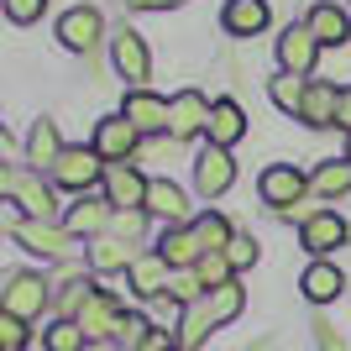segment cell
Instances as JSON below:
<instances>
[{
    "label": "cell",
    "instance_id": "6da1fadb",
    "mask_svg": "<svg viewBox=\"0 0 351 351\" xmlns=\"http://www.w3.org/2000/svg\"><path fill=\"white\" fill-rule=\"evenodd\" d=\"M11 236L27 252H37L43 263H69V252H73V231H69V226H53V220H21V215H16Z\"/></svg>",
    "mask_w": 351,
    "mask_h": 351
},
{
    "label": "cell",
    "instance_id": "7a4b0ae2",
    "mask_svg": "<svg viewBox=\"0 0 351 351\" xmlns=\"http://www.w3.org/2000/svg\"><path fill=\"white\" fill-rule=\"evenodd\" d=\"M0 189L11 194V205L27 210V220H53V215H58V199H53V189H47L37 173H27V168H5Z\"/></svg>",
    "mask_w": 351,
    "mask_h": 351
},
{
    "label": "cell",
    "instance_id": "3957f363",
    "mask_svg": "<svg viewBox=\"0 0 351 351\" xmlns=\"http://www.w3.org/2000/svg\"><path fill=\"white\" fill-rule=\"evenodd\" d=\"M105 168H110V162H105L95 147H63V158L53 162V178H58L63 189H73V194H89L105 178Z\"/></svg>",
    "mask_w": 351,
    "mask_h": 351
},
{
    "label": "cell",
    "instance_id": "277c9868",
    "mask_svg": "<svg viewBox=\"0 0 351 351\" xmlns=\"http://www.w3.org/2000/svg\"><path fill=\"white\" fill-rule=\"evenodd\" d=\"M73 320L84 325V336H89V341H116L121 320H126V304H121V293L95 289L84 304H79V315H73Z\"/></svg>",
    "mask_w": 351,
    "mask_h": 351
},
{
    "label": "cell",
    "instance_id": "5b68a950",
    "mask_svg": "<svg viewBox=\"0 0 351 351\" xmlns=\"http://www.w3.org/2000/svg\"><path fill=\"white\" fill-rule=\"evenodd\" d=\"M5 315H16V320H37L47 304H53V283L43 278V273H11V289H5Z\"/></svg>",
    "mask_w": 351,
    "mask_h": 351
},
{
    "label": "cell",
    "instance_id": "8992f818",
    "mask_svg": "<svg viewBox=\"0 0 351 351\" xmlns=\"http://www.w3.org/2000/svg\"><path fill=\"white\" fill-rule=\"evenodd\" d=\"M257 189H263V199L273 210H293L299 199H304V189H309V178L293 168V162H273L263 178H257Z\"/></svg>",
    "mask_w": 351,
    "mask_h": 351
},
{
    "label": "cell",
    "instance_id": "52a82bcc",
    "mask_svg": "<svg viewBox=\"0 0 351 351\" xmlns=\"http://www.w3.org/2000/svg\"><path fill=\"white\" fill-rule=\"evenodd\" d=\"M236 184V162L226 147H205L199 152V162H194V189L205 194V199H220V194Z\"/></svg>",
    "mask_w": 351,
    "mask_h": 351
},
{
    "label": "cell",
    "instance_id": "ba28073f",
    "mask_svg": "<svg viewBox=\"0 0 351 351\" xmlns=\"http://www.w3.org/2000/svg\"><path fill=\"white\" fill-rule=\"evenodd\" d=\"M100 32H105V16L95 11V5H73L58 21V43L69 47V53H89V47L100 43Z\"/></svg>",
    "mask_w": 351,
    "mask_h": 351
},
{
    "label": "cell",
    "instance_id": "9c48e42d",
    "mask_svg": "<svg viewBox=\"0 0 351 351\" xmlns=\"http://www.w3.org/2000/svg\"><path fill=\"white\" fill-rule=\"evenodd\" d=\"M315 58H320V37L309 27H289L278 37V63H283V73H299V79H309L315 73Z\"/></svg>",
    "mask_w": 351,
    "mask_h": 351
},
{
    "label": "cell",
    "instance_id": "30bf717a",
    "mask_svg": "<svg viewBox=\"0 0 351 351\" xmlns=\"http://www.w3.org/2000/svg\"><path fill=\"white\" fill-rule=\"evenodd\" d=\"M121 116L132 121L142 136L152 132H168V116H173V100H158V95H147V89H132L126 100H121Z\"/></svg>",
    "mask_w": 351,
    "mask_h": 351
},
{
    "label": "cell",
    "instance_id": "8fae6325",
    "mask_svg": "<svg viewBox=\"0 0 351 351\" xmlns=\"http://www.w3.org/2000/svg\"><path fill=\"white\" fill-rule=\"evenodd\" d=\"M147 189H152V178H142L132 162H110V168H105V194H110L116 210H142Z\"/></svg>",
    "mask_w": 351,
    "mask_h": 351
},
{
    "label": "cell",
    "instance_id": "7c38bea8",
    "mask_svg": "<svg viewBox=\"0 0 351 351\" xmlns=\"http://www.w3.org/2000/svg\"><path fill=\"white\" fill-rule=\"evenodd\" d=\"M110 58H116L121 79H132V84H142L147 73H152V53H147L142 32H132V27H121L116 37H110Z\"/></svg>",
    "mask_w": 351,
    "mask_h": 351
},
{
    "label": "cell",
    "instance_id": "4fadbf2b",
    "mask_svg": "<svg viewBox=\"0 0 351 351\" xmlns=\"http://www.w3.org/2000/svg\"><path fill=\"white\" fill-rule=\"evenodd\" d=\"M136 142H142V132H136L126 116H105L100 126H95V152H100L105 162H126L136 152Z\"/></svg>",
    "mask_w": 351,
    "mask_h": 351
},
{
    "label": "cell",
    "instance_id": "5bb4252c",
    "mask_svg": "<svg viewBox=\"0 0 351 351\" xmlns=\"http://www.w3.org/2000/svg\"><path fill=\"white\" fill-rule=\"evenodd\" d=\"M158 252L168 257V267H178V273H189V267H199V257H205V241H199V231L189 226H168V231L158 236Z\"/></svg>",
    "mask_w": 351,
    "mask_h": 351
},
{
    "label": "cell",
    "instance_id": "9a60e30c",
    "mask_svg": "<svg viewBox=\"0 0 351 351\" xmlns=\"http://www.w3.org/2000/svg\"><path fill=\"white\" fill-rule=\"evenodd\" d=\"M168 132H173L178 142H189V136L210 132V100L199 95V89H184V95H173V116H168Z\"/></svg>",
    "mask_w": 351,
    "mask_h": 351
},
{
    "label": "cell",
    "instance_id": "2e32d148",
    "mask_svg": "<svg viewBox=\"0 0 351 351\" xmlns=\"http://www.w3.org/2000/svg\"><path fill=\"white\" fill-rule=\"evenodd\" d=\"M126 283H132V293H142V299H158V293H168V283H173V267H168L162 252H142L132 263V273H126Z\"/></svg>",
    "mask_w": 351,
    "mask_h": 351
},
{
    "label": "cell",
    "instance_id": "e0dca14e",
    "mask_svg": "<svg viewBox=\"0 0 351 351\" xmlns=\"http://www.w3.org/2000/svg\"><path fill=\"white\" fill-rule=\"evenodd\" d=\"M299 241H304V247L315 252V257H325L330 247H341V241H346V220H341L336 210H315V215L304 220Z\"/></svg>",
    "mask_w": 351,
    "mask_h": 351
},
{
    "label": "cell",
    "instance_id": "ac0fdd59",
    "mask_svg": "<svg viewBox=\"0 0 351 351\" xmlns=\"http://www.w3.org/2000/svg\"><path fill=\"white\" fill-rule=\"evenodd\" d=\"M304 27L320 37V47H341V43H351V16L341 11L336 0H325V5H315V11L304 16Z\"/></svg>",
    "mask_w": 351,
    "mask_h": 351
},
{
    "label": "cell",
    "instance_id": "d6986e66",
    "mask_svg": "<svg viewBox=\"0 0 351 351\" xmlns=\"http://www.w3.org/2000/svg\"><path fill=\"white\" fill-rule=\"evenodd\" d=\"M341 289H346V273L336 263H309L304 278H299V293L309 304H330V299H341Z\"/></svg>",
    "mask_w": 351,
    "mask_h": 351
},
{
    "label": "cell",
    "instance_id": "ffe728a7",
    "mask_svg": "<svg viewBox=\"0 0 351 351\" xmlns=\"http://www.w3.org/2000/svg\"><path fill=\"white\" fill-rule=\"evenodd\" d=\"M205 136H210V147H226V152H231V147L247 136L241 105H236V100H215V105H210V132Z\"/></svg>",
    "mask_w": 351,
    "mask_h": 351
},
{
    "label": "cell",
    "instance_id": "44dd1931",
    "mask_svg": "<svg viewBox=\"0 0 351 351\" xmlns=\"http://www.w3.org/2000/svg\"><path fill=\"white\" fill-rule=\"evenodd\" d=\"M147 215H162L168 226H189V199H184V189H178L173 178H152V189H147Z\"/></svg>",
    "mask_w": 351,
    "mask_h": 351
},
{
    "label": "cell",
    "instance_id": "7402d4cb",
    "mask_svg": "<svg viewBox=\"0 0 351 351\" xmlns=\"http://www.w3.org/2000/svg\"><path fill=\"white\" fill-rule=\"evenodd\" d=\"M336 116H341V89L325 84V79H309V95H304L299 121H304V126H336Z\"/></svg>",
    "mask_w": 351,
    "mask_h": 351
},
{
    "label": "cell",
    "instance_id": "603a6c76",
    "mask_svg": "<svg viewBox=\"0 0 351 351\" xmlns=\"http://www.w3.org/2000/svg\"><path fill=\"white\" fill-rule=\"evenodd\" d=\"M110 220H116V205H110V199H89V194H79V205L69 210V231L73 236H105V231H110Z\"/></svg>",
    "mask_w": 351,
    "mask_h": 351
},
{
    "label": "cell",
    "instance_id": "cb8c5ba5",
    "mask_svg": "<svg viewBox=\"0 0 351 351\" xmlns=\"http://www.w3.org/2000/svg\"><path fill=\"white\" fill-rule=\"evenodd\" d=\"M132 263H136V247L132 241H121V236H95V247H89V267L95 273H132Z\"/></svg>",
    "mask_w": 351,
    "mask_h": 351
},
{
    "label": "cell",
    "instance_id": "d4e9b609",
    "mask_svg": "<svg viewBox=\"0 0 351 351\" xmlns=\"http://www.w3.org/2000/svg\"><path fill=\"white\" fill-rule=\"evenodd\" d=\"M220 21H226L231 37H257L267 27V0H226Z\"/></svg>",
    "mask_w": 351,
    "mask_h": 351
},
{
    "label": "cell",
    "instance_id": "484cf974",
    "mask_svg": "<svg viewBox=\"0 0 351 351\" xmlns=\"http://www.w3.org/2000/svg\"><path fill=\"white\" fill-rule=\"evenodd\" d=\"M63 158V142H58V126L53 121H37L27 136V162L32 168H53V162Z\"/></svg>",
    "mask_w": 351,
    "mask_h": 351
},
{
    "label": "cell",
    "instance_id": "4316f807",
    "mask_svg": "<svg viewBox=\"0 0 351 351\" xmlns=\"http://www.w3.org/2000/svg\"><path fill=\"white\" fill-rule=\"evenodd\" d=\"M267 95H273V105H278V110L299 116V110H304V95H309V79H299V73H278V79L267 84Z\"/></svg>",
    "mask_w": 351,
    "mask_h": 351
},
{
    "label": "cell",
    "instance_id": "83f0119b",
    "mask_svg": "<svg viewBox=\"0 0 351 351\" xmlns=\"http://www.w3.org/2000/svg\"><path fill=\"white\" fill-rule=\"evenodd\" d=\"M184 315H189V304L184 299H173V293H158L152 299V309H147V320H152V330H184Z\"/></svg>",
    "mask_w": 351,
    "mask_h": 351
},
{
    "label": "cell",
    "instance_id": "f1b7e54d",
    "mask_svg": "<svg viewBox=\"0 0 351 351\" xmlns=\"http://www.w3.org/2000/svg\"><path fill=\"white\" fill-rule=\"evenodd\" d=\"M43 346L47 351H89V336H84V325H79V320H58V325H47V330H43Z\"/></svg>",
    "mask_w": 351,
    "mask_h": 351
},
{
    "label": "cell",
    "instance_id": "f546056e",
    "mask_svg": "<svg viewBox=\"0 0 351 351\" xmlns=\"http://www.w3.org/2000/svg\"><path fill=\"white\" fill-rule=\"evenodd\" d=\"M205 304H210V315H215V325H226V320H236L241 315V304H247V293H241V283H226V289H210L205 293Z\"/></svg>",
    "mask_w": 351,
    "mask_h": 351
},
{
    "label": "cell",
    "instance_id": "4dcf8cb0",
    "mask_svg": "<svg viewBox=\"0 0 351 351\" xmlns=\"http://www.w3.org/2000/svg\"><path fill=\"white\" fill-rule=\"evenodd\" d=\"M309 189H315V194H325V199H336V194H346V189H351V162H346V158L325 162L320 173L309 178Z\"/></svg>",
    "mask_w": 351,
    "mask_h": 351
},
{
    "label": "cell",
    "instance_id": "1f68e13d",
    "mask_svg": "<svg viewBox=\"0 0 351 351\" xmlns=\"http://www.w3.org/2000/svg\"><path fill=\"white\" fill-rule=\"evenodd\" d=\"M194 273H199V283H205V289H226V283H231V257H226V252H205V257H199V267H194Z\"/></svg>",
    "mask_w": 351,
    "mask_h": 351
},
{
    "label": "cell",
    "instance_id": "d6a6232c",
    "mask_svg": "<svg viewBox=\"0 0 351 351\" xmlns=\"http://www.w3.org/2000/svg\"><path fill=\"white\" fill-rule=\"evenodd\" d=\"M194 231H199L205 252H226V247H231V226H226V215H199V220H194Z\"/></svg>",
    "mask_w": 351,
    "mask_h": 351
},
{
    "label": "cell",
    "instance_id": "836d02e7",
    "mask_svg": "<svg viewBox=\"0 0 351 351\" xmlns=\"http://www.w3.org/2000/svg\"><path fill=\"white\" fill-rule=\"evenodd\" d=\"M147 336H152V320H147V315H126V320H121V330H116V346H121V351H142Z\"/></svg>",
    "mask_w": 351,
    "mask_h": 351
},
{
    "label": "cell",
    "instance_id": "e575fe53",
    "mask_svg": "<svg viewBox=\"0 0 351 351\" xmlns=\"http://www.w3.org/2000/svg\"><path fill=\"white\" fill-rule=\"evenodd\" d=\"M210 330H215V315H210V304H189V315H184V341H205Z\"/></svg>",
    "mask_w": 351,
    "mask_h": 351
},
{
    "label": "cell",
    "instance_id": "d590c367",
    "mask_svg": "<svg viewBox=\"0 0 351 351\" xmlns=\"http://www.w3.org/2000/svg\"><path fill=\"white\" fill-rule=\"evenodd\" d=\"M142 231H147V210H116V220H110V236H121V241H136Z\"/></svg>",
    "mask_w": 351,
    "mask_h": 351
},
{
    "label": "cell",
    "instance_id": "8d00e7d4",
    "mask_svg": "<svg viewBox=\"0 0 351 351\" xmlns=\"http://www.w3.org/2000/svg\"><path fill=\"white\" fill-rule=\"evenodd\" d=\"M0 346H5V351H21V346H27V320L0 315Z\"/></svg>",
    "mask_w": 351,
    "mask_h": 351
},
{
    "label": "cell",
    "instance_id": "74e56055",
    "mask_svg": "<svg viewBox=\"0 0 351 351\" xmlns=\"http://www.w3.org/2000/svg\"><path fill=\"white\" fill-rule=\"evenodd\" d=\"M226 257H231V267L241 273V267H252V263H257V241H252V236H231Z\"/></svg>",
    "mask_w": 351,
    "mask_h": 351
},
{
    "label": "cell",
    "instance_id": "f35d334b",
    "mask_svg": "<svg viewBox=\"0 0 351 351\" xmlns=\"http://www.w3.org/2000/svg\"><path fill=\"white\" fill-rule=\"evenodd\" d=\"M43 5L47 0H5V16H11L16 27H32V21L43 16Z\"/></svg>",
    "mask_w": 351,
    "mask_h": 351
},
{
    "label": "cell",
    "instance_id": "ab89813d",
    "mask_svg": "<svg viewBox=\"0 0 351 351\" xmlns=\"http://www.w3.org/2000/svg\"><path fill=\"white\" fill-rule=\"evenodd\" d=\"M199 289H205V283H199V273H178L173 283H168V293H173V299H184V304H194V299H199Z\"/></svg>",
    "mask_w": 351,
    "mask_h": 351
},
{
    "label": "cell",
    "instance_id": "60d3db41",
    "mask_svg": "<svg viewBox=\"0 0 351 351\" xmlns=\"http://www.w3.org/2000/svg\"><path fill=\"white\" fill-rule=\"evenodd\" d=\"M315 341H320V351H351V346H346V341H341V336H336V330H330L325 320L315 325Z\"/></svg>",
    "mask_w": 351,
    "mask_h": 351
},
{
    "label": "cell",
    "instance_id": "b9f144b4",
    "mask_svg": "<svg viewBox=\"0 0 351 351\" xmlns=\"http://www.w3.org/2000/svg\"><path fill=\"white\" fill-rule=\"evenodd\" d=\"M132 11H168V5H184V0H126Z\"/></svg>",
    "mask_w": 351,
    "mask_h": 351
},
{
    "label": "cell",
    "instance_id": "7bdbcfd3",
    "mask_svg": "<svg viewBox=\"0 0 351 351\" xmlns=\"http://www.w3.org/2000/svg\"><path fill=\"white\" fill-rule=\"evenodd\" d=\"M341 132H351V89H341V116H336Z\"/></svg>",
    "mask_w": 351,
    "mask_h": 351
},
{
    "label": "cell",
    "instance_id": "ee69618b",
    "mask_svg": "<svg viewBox=\"0 0 351 351\" xmlns=\"http://www.w3.org/2000/svg\"><path fill=\"white\" fill-rule=\"evenodd\" d=\"M89 351H121L116 341H89Z\"/></svg>",
    "mask_w": 351,
    "mask_h": 351
},
{
    "label": "cell",
    "instance_id": "f6af8a7d",
    "mask_svg": "<svg viewBox=\"0 0 351 351\" xmlns=\"http://www.w3.org/2000/svg\"><path fill=\"white\" fill-rule=\"evenodd\" d=\"M346 162H351V152H346Z\"/></svg>",
    "mask_w": 351,
    "mask_h": 351
}]
</instances>
